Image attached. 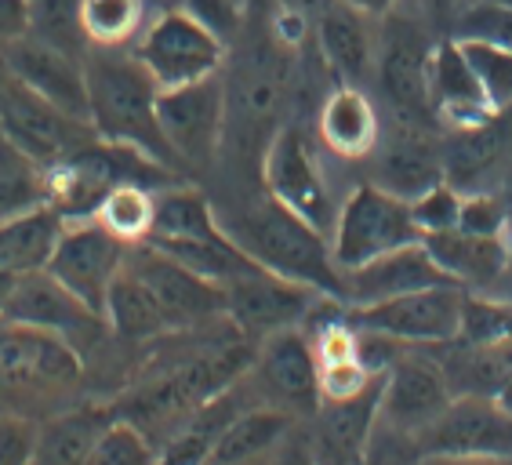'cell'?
Listing matches in <instances>:
<instances>
[{"label":"cell","instance_id":"cell-1","mask_svg":"<svg viewBox=\"0 0 512 465\" xmlns=\"http://www.w3.org/2000/svg\"><path fill=\"white\" fill-rule=\"evenodd\" d=\"M157 95L160 84L131 48H88V124L95 139L171 168L175 157L160 131Z\"/></svg>","mask_w":512,"mask_h":465},{"label":"cell","instance_id":"cell-2","mask_svg":"<svg viewBox=\"0 0 512 465\" xmlns=\"http://www.w3.org/2000/svg\"><path fill=\"white\" fill-rule=\"evenodd\" d=\"M226 229L262 269L316 287L320 295L342 302V273L331 258V237L269 193L251 200Z\"/></svg>","mask_w":512,"mask_h":465},{"label":"cell","instance_id":"cell-3","mask_svg":"<svg viewBox=\"0 0 512 465\" xmlns=\"http://www.w3.org/2000/svg\"><path fill=\"white\" fill-rule=\"evenodd\" d=\"M255 364V342H222V346L200 349L197 357H189L186 364L171 367L168 375L153 378L149 386H142L131 396V411L138 426L146 429V422L164 426V422H186L197 407L207 400H215L218 393H226L229 386H237L240 378L251 375Z\"/></svg>","mask_w":512,"mask_h":465},{"label":"cell","instance_id":"cell-4","mask_svg":"<svg viewBox=\"0 0 512 465\" xmlns=\"http://www.w3.org/2000/svg\"><path fill=\"white\" fill-rule=\"evenodd\" d=\"M327 237H331V258L338 273H345V269L364 266L371 258L422 240V229L414 226L411 200L378 182H364L342 200Z\"/></svg>","mask_w":512,"mask_h":465},{"label":"cell","instance_id":"cell-5","mask_svg":"<svg viewBox=\"0 0 512 465\" xmlns=\"http://www.w3.org/2000/svg\"><path fill=\"white\" fill-rule=\"evenodd\" d=\"M131 51L160 88L215 77L226 62V40L215 30H207L200 19H193L182 4L153 15L131 44Z\"/></svg>","mask_w":512,"mask_h":465},{"label":"cell","instance_id":"cell-6","mask_svg":"<svg viewBox=\"0 0 512 465\" xmlns=\"http://www.w3.org/2000/svg\"><path fill=\"white\" fill-rule=\"evenodd\" d=\"M226 117V84L218 73L178 88H160L157 95V120L175 164H189V168L211 164L226 139Z\"/></svg>","mask_w":512,"mask_h":465},{"label":"cell","instance_id":"cell-7","mask_svg":"<svg viewBox=\"0 0 512 465\" xmlns=\"http://www.w3.org/2000/svg\"><path fill=\"white\" fill-rule=\"evenodd\" d=\"M128 248L131 244H124L117 233H109L99 218H73V222L62 226L44 269H48L66 291H73L84 306L95 309L102 317V313H106L109 287H113V280H117L120 269H124Z\"/></svg>","mask_w":512,"mask_h":465},{"label":"cell","instance_id":"cell-8","mask_svg":"<svg viewBox=\"0 0 512 465\" xmlns=\"http://www.w3.org/2000/svg\"><path fill=\"white\" fill-rule=\"evenodd\" d=\"M124 266L146 284L149 295L157 298V306L164 309L171 331L226 320V284L200 277L189 266H182L178 258H171L168 251L153 248L149 240L131 244Z\"/></svg>","mask_w":512,"mask_h":465},{"label":"cell","instance_id":"cell-9","mask_svg":"<svg viewBox=\"0 0 512 465\" xmlns=\"http://www.w3.org/2000/svg\"><path fill=\"white\" fill-rule=\"evenodd\" d=\"M462 306H465V287L436 284V287H422V291H411V295L371 302V306H349L345 317H349L353 327L382 331V335L400 338L407 346H440V342L458 338Z\"/></svg>","mask_w":512,"mask_h":465},{"label":"cell","instance_id":"cell-10","mask_svg":"<svg viewBox=\"0 0 512 465\" xmlns=\"http://www.w3.org/2000/svg\"><path fill=\"white\" fill-rule=\"evenodd\" d=\"M84 131H91V124L69 117L59 106L33 95L30 88H22L11 73L0 84V139L11 142L19 153H26L44 168L59 164L62 157L77 153L80 146H88Z\"/></svg>","mask_w":512,"mask_h":465},{"label":"cell","instance_id":"cell-11","mask_svg":"<svg viewBox=\"0 0 512 465\" xmlns=\"http://www.w3.org/2000/svg\"><path fill=\"white\" fill-rule=\"evenodd\" d=\"M0 59L22 88H30L44 102L88 124V51L62 48L30 30L0 51Z\"/></svg>","mask_w":512,"mask_h":465},{"label":"cell","instance_id":"cell-12","mask_svg":"<svg viewBox=\"0 0 512 465\" xmlns=\"http://www.w3.org/2000/svg\"><path fill=\"white\" fill-rule=\"evenodd\" d=\"M320 298L327 295H320L316 287L287 280L280 273H269V269H251V273L226 284V320L240 338L258 346L273 331L306 324Z\"/></svg>","mask_w":512,"mask_h":465},{"label":"cell","instance_id":"cell-13","mask_svg":"<svg viewBox=\"0 0 512 465\" xmlns=\"http://www.w3.org/2000/svg\"><path fill=\"white\" fill-rule=\"evenodd\" d=\"M422 458H512V415L494 396H454L418 433Z\"/></svg>","mask_w":512,"mask_h":465},{"label":"cell","instance_id":"cell-14","mask_svg":"<svg viewBox=\"0 0 512 465\" xmlns=\"http://www.w3.org/2000/svg\"><path fill=\"white\" fill-rule=\"evenodd\" d=\"M454 400L447 371L425 346H407L393 367L382 375V400H378V422L418 436L433 426Z\"/></svg>","mask_w":512,"mask_h":465},{"label":"cell","instance_id":"cell-15","mask_svg":"<svg viewBox=\"0 0 512 465\" xmlns=\"http://www.w3.org/2000/svg\"><path fill=\"white\" fill-rule=\"evenodd\" d=\"M433 40H425L422 26L411 19H396L393 11L385 15V33L375 48V73L378 88L389 99V106L404 120H433L429 102V66H433Z\"/></svg>","mask_w":512,"mask_h":465},{"label":"cell","instance_id":"cell-16","mask_svg":"<svg viewBox=\"0 0 512 465\" xmlns=\"http://www.w3.org/2000/svg\"><path fill=\"white\" fill-rule=\"evenodd\" d=\"M262 182L273 200L313 222L316 229L331 233L338 208L331 204V189L316 164V153L298 128H280L269 139L266 157H262Z\"/></svg>","mask_w":512,"mask_h":465},{"label":"cell","instance_id":"cell-17","mask_svg":"<svg viewBox=\"0 0 512 465\" xmlns=\"http://www.w3.org/2000/svg\"><path fill=\"white\" fill-rule=\"evenodd\" d=\"M84 375L80 349L55 331L0 320V386L4 389H55L77 386Z\"/></svg>","mask_w":512,"mask_h":465},{"label":"cell","instance_id":"cell-18","mask_svg":"<svg viewBox=\"0 0 512 465\" xmlns=\"http://www.w3.org/2000/svg\"><path fill=\"white\" fill-rule=\"evenodd\" d=\"M251 375L258 389L291 415H313L320 407V360L302 324L262 338L255 346Z\"/></svg>","mask_w":512,"mask_h":465},{"label":"cell","instance_id":"cell-19","mask_svg":"<svg viewBox=\"0 0 512 465\" xmlns=\"http://www.w3.org/2000/svg\"><path fill=\"white\" fill-rule=\"evenodd\" d=\"M0 320L55 331V335L69 338L73 346L80 338L99 335V327L106 324L95 309H88L73 291H66L59 280L51 277L48 269H33V273L11 277L8 295L0 302Z\"/></svg>","mask_w":512,"mask_h":465},{"label":"cell","instance_id":"cell-20","mask_svg":"<svg viewBox=\"0 0 512 465\" xmlns=\"http://www.w3.org/2000/svg\"><path fill=\"white\" fill-rule=\"evenodd\" d=\"M436 284H454L447 277L433 251L425 248V240H414L404 248L378 255L371 262L342 273V302L345 306H371V302H385L396 295H411L422 287Z\"/></svg>","mask_w":512,"mask_h":465},{"label":"cell","instance_id":"cell-21","mask_svg":"<svg viewBox=\"0 0 512 465\" xmlns=\"http://www.w3.org/2000/svg\"><path fill=\"white\" fill-rule=\"evenodd\" d=\"M429 102H433V117L447 120L454 131L476 128L498 117L491 106L480 77L465 59L462 44L454 37L440 40L433 48V66H429Z\"/></svg>","mask_w":512,"mask_h":465},{"label":"cell","instance_id":"cell-22","mask_svg":"<svg viewBox=\"0 0 512 465\" xmlns=\"http://www.w3.org/2000/svg\"><path fill=\"white\" fill-rule=\"evenodd\" d=\"M378 400H382V375L353 396L320 400V407L313 411V433H309L316 458H327V462H364L367 440H371V429L378 422Z\"/></svg>","mask_w":512,"mask_h":465},{"label":"cell","instance_id":"cell-23","mask_svg":"<svg viewBox=\"0 0 512 465\" xmlns=\"http://www.w3.org/2000/svg\"><path fill=\"white\" fill-rule=\"evenodd\" d=\"M422 240L440 262V269L465 291H491L502 277L505 251H509L505 233H473V229L454 226Z\"/></svg>","mask_w":512,"mask_h":465},{"label":"cell","instance_id":"cell-24","mask_svg":"<svg viewBox=\"0 0 512 465\" xmlns=\"http://www.w3.org/2000/svg\"><path fill=\"white\" fill-rule=\"evenodd\" d=\"M367 15L331 0L313 19V37L324 66L338 77V84H360L375 66L378 40L367 26Z\"/></svg>","mask_w":512,"mask_h":465},{"label":"cell","instance_id":"cell-25","mask_svg":"<svg viewBox=\"0 0 512 465\" xmlns=\"http://www.w3.org/2000/svg\"><path fill=\"white\" fill-rule=\"evenodd\" d=\"M371 157H378V186L393 189L407 200L447 179L444 153H436L433 142L414 128V120H404L385 142L378 139Z\"/></svg>","mask_w":512,"mask_h":465},{"label":"cell","instance_id":"cell-26","mask_svg":"<svg viewBox=\"0 0 512 465\" xmlns=\"http://www.w3.org/2000/svg\"><path fill=\"white\" fill-rule=\"evenodd\" d=\"M320 142H324L335 157L360 160L371 157L382 139V124H378L375 102L367 99L360 84H338L320 106Z\"/></svg>","mask_w":512,"mask_h":465},{"label":"cell","instance_id":"cell-27","mask_svg":"<svg viewBox=\"0 0 512 465\" xmlns=\"http://www.w3.org/2000/svg\"><path fill=\"white\" fill-rule=\"evenodd\" d=\"M62 226L66 222L51 204L0 218V273L19 277V273H33V269L48 266Z\"/></svg>","mask_w":512,"mask_h":465},{"label":"cell","instance_id":"cell-28","mask_svg":"<svg viewBox=\"0 0 512 465\" xmlns=\"http://www.w3.org/2000/svg\"><path fill=\"white\" fill-rule=\"evenodd\" d=\"M295 429V415L276 404H258L244 407L218 436L215 451L207 462L215 465H237V462H258V458L273 455V447H280Z\"/></svg>","mask_w":512,"mask_h":465},{"label":"cell","instance_id":"cell-29","mask_svg":"<svg viewBox=\"0 0 512 465\" xmlns=\"http://www.w3.org/2000/svg\"><path fill=\"white\" fill-rule=\"evenodd\" d=\"M226 226L218 222L211 200L193 186H168L153 193V229L149 244H168V240H207L222 237Z\"/></svg>","mask_w":512,"mask_h":465},{"label":"cell","instance_id":"cell-30","mask_svg":"<svg viewBox=\"0 0 512 465\" xmlns=\"http://www.w3.org/2000/svg\"><path fill=\"white\" fill-rule=\"evenodd\" d=\"M102 317H106V327L113 335L128 338V342H146V338H160L171 331L164 309L157 306V298L149 295L146 284L128 266L120 269V277L109 287Z\"/></svg>","mask_w":512,"mask_h":465},{"label":"cell","instance_id":"cell-31","mask_svg":"<svg viewBox=\"0 0 512 465\" xmlns=\"http://www.w3.org/2000/svg\"><path fill=\"white\" fill-rule=\"evenodd\" d=\"M109 418L106 411H95V407H80V411H69V415L51 418L48 426H40L37 436V458L40 465H88L91 447L99 440L102 426Z\"/></svg>","mask_w":512,"mask_h":465},{"label":"cell","instance_id":"cell-32","mask_svg":"<svg viewBox=\"0 0 512 465\" xmlns=\"http://www.w3.org/2000/svg\"><path fill=\"white\" fill-rule=\"evenodd\" d=\"M146 22V0H80V26L88 48H131Z\"/></svg>","mask_w":512,"mask_h":465},{"label":"cell","instance_id":"cell-33","mask_svg":"<svg viewBox=\"0 0 512 465\" xmlns=\"http://www.w3.org/2000/svg\"><path fill=\"white\" fill-rule=\"evenodd\" d=\"M48 204V168L0 139V218Z\"/></svg>","mask_w":512,"mask_h":465},{"label":"cell","instance_id":"cell-34","mask_svg":"<svg viewBox=\"0 0 512 465\" xmlns=\"http://www.w3.org/2000/svg\"><path fill=\"white\" fill-rule=\"evenodd\" d=\"M95 218H99L109 233H117L124 244H138L153 229V193L146 186H138L135 179H120L102 197Z\"/></svg>","mask_w":512,"mask_h":465},{"label":"cell","instance_id":"cell-35","mask_svg":"<svg viewBox=\"0 0 512 465\" xmlns=\"http://www.w3.org/2000/svg\"><path fill=\"white\" fill-rule=\"evenodd\" d=\"M458 342L480 349L512 342V298L494 291H465Z\"/></svg>","mask_w":512,"mask_h":465},{"label":"cell","instance_id":"cell-36","mask_svg":"<svg viewBox=\"0 0 512 465\" xmlns=\"http://www.w3.org/2000/svg\"><path fill=\"white\" fill-rule=\"evenodd\" d=\"M149 462H160V451L153 447V436L128 415L109 418L88 458V465H149Z\"/></svg>","mask_w":512,"mask_h":465},{"label":"cell","instance_id":"cell-37","mask_svg":"<svg viewBox=\"0 0 512 465\" xmlns=\"http://www.w3.org/2000/svg\"><path fill=\"white\" fill-rule=\"evenodd\" d=\"M494 120L476 124V128L454 131L451 149L444 153V175H451L447 182L473 179V175L487 171L494 160H498V153H502V135H498V128H494Z\"/></svg>","mask_w":512,"mask_h":465},{"label":"cell","instance_id":"cell-38","mask_svg":"<svg viewBox=\"0 0 512 465\" xmlns=\"http://www.w3.org/2000/svg\"><path fill=\"white\" fill-rule=\"evenodd\" d=\"M454 40H483L512 51V4L505 0H469L451 22Z\"/></svg>","mask_w":512,"mask_h":465},{"label":"cell","instance_id":"cell-39","mask_svg":"<svg viewBox=\"0 0 512 465\" xmlns=\"http://www.w3.org/2000/svg\"><path fill=\"white\" fill-rule=\"evenodd\" d=\"M458 44H462L465 59H469V66L476 70V77H480L491 106L498 109V113L509 109L512 106V51L483 44V40H458Z\"/></svg>","mask_w":512,"mask_h":465},{"label":"cell","instance_id":"cell-40","mask_svg":"<svg viewBox=\"0 0 512 465\" xmlns=\"http://www.w3.org/2000/svg\"><path fill=\"white\" fill-rule=\"evenodd\" d=\"M33 33L62 48L88 51V37L80 26V0H33Z\"/></svg>","mask_w":512,"mask_h":465},{"label":"cell","instance_id":"cell-41","mask_svg":"<svg viewBox=\"0 0 512 465\" xmlns=\"http://www.w3.org/2000/svg\"><path fill=\"white\" fill-rule=\"evenodd\" d=\"M462 197L454 189V182H436L429 186L425 193L411 200V215H414V226L422 229V237L429 233H444V229H454L458 226V215H462Z\"/></svg>","mask_w":512,"mask_h":465},{"label":"cell","instance_id":"cell-42","mask_svg":"<svg viewBox=\"0 0 512 465\" xmlns=\"http://www.w3.org/2000/svg\"><path fill=\"white\" fill-rule=\"evenodd\" d=\"M40 426L22 415H0V465H30L37 458Z\"/></svg>","mask_w":512,"mask_h":465},{"label":"cell","instance_id":"cell-43","mask_svg":"<svg viewBox=\"0 0 512 465\" xmlns=\"http://www.w3.org/2000/svg\"><path fill=\"white\" fill-rule=\"evenodd\" d=\"M509 218H512V211L505 208L502 200L487 197V193H465L458 226L473 229V233H505V229H509Z\"/></svg>","mask_w":512,"mask_h":465},{"label":"cell","instance_id":"cell-44","mask_svg":"<svg viewBox=\"0 0 512 465\" xmlns=\"http://www.w3.org/2000/svg\"><path fill=\"white\" fill-rule=\"evenodd\" d=\"M182 8L200 19L207 30H215L222 40H229L233 33H240L244 26V0H182Z\"/></svg>","mask_w":512,"mask_h":465},{"label":"cell","instance_id":"cell-45","mask_svg":"<svg viewBox=\"0 0 512 465\" xmlns=\"http://www.w3.org/2000/svg\"><path fill=\"white\" fill-rule=\"evenodd\" d=\"M33 30V0H0V51Z\"/></svg>","mask_w":512,"mask_h":465},{"label":"cell","instance_id":"cell-46","mask_svg":"<svg viewBox=\"0 0 512 465\" xmlns=\"http://www.w3.org/2000/svg\"><path fill=\"white\" fill-rule=\"evenodd\" d=\"M422 4V11L429 15V22H436V26H444V30H451L454 15L469 4V0H418Z\"/></svg>","mask_w":512,"mask_h":465},{"label":"cell","instance_id":"cell-47","mask_svg":"<svg viewBox=\"0 0 512 465\" xmlns=\"http://www.w3.org/2000/svg\"><path fill=\"white\" fill-rule=\"evenodd\" d=\"M338 4L360 11V15H367V19H385L389 11H396V4H400V0H338Z\"/></svg>","mask_w":512,"mask_h":465},{"label":"cell","instance_id":"cell-48","mask_svg":"<svg viewBox=\"0 0 512 465\" xmlns=\"http://www.w3.org/2000/svg\"><path fill=\"white\" fill-rule=\"evenodd\" d=\"M331 0H276V8L280 11H291V15H302L306 22H313L320 11L327 8Z\"/></svg>","mask_w":512,"mask_h":465},{"label":"cell","instance_id":"cell-49","mask_svg":"<svg viewBox=\"0 0 512 465\" xmlns=\"http://www.w3.org/2000/svg\"><path fill=\"white\" fill-rule=\"evenodd\" d=\"M505 240H509V251H505V269H502V277H498V284H494L491 291H494V295L512 298V218H509V229H505Z\"/></svg>","mask_w":512,"mask_h":465},{"label":"cell","instance_id":"cell-50","mask_svg":"<svg viewBox=\"0 0 512 465\" xmlns=\"http://www.w3.org/2000/svg\"><path fill=\"white\" fill-rule=\"evenodd\" d=\"M494 400H498V404H502L505 411H509V415H512V375L505 378L502 386H498V393H494Z\"/></svg>","mask_w":512,"mask_h":465},{"label":"cell","instance_id":"cell-51","mask_svg":"<svg viewBox=\"0 0 512 465\" xmlns=\"http://www.w3.org/2000/svg\"><path fill=\"white\" fill-rule=\"evenodd\" d=\"M8 80V66H4V59H0V84Z\"/></svg>","mask_w":512,"mask_h":465},{"label":"cell","instance_id":"cell-52","mask_svg":"<svg viewBox=\"0 0 512 465\" xmlns=\"http://www.w3.org/2000/svg\"><path fill=\"white\" fill-rule=\"evenodd\" d=\"M244 4H251V0H244Z\"/></svg>","mask_w":512,"mask_h":465},{"label":"cell","instance_id":"cell-53","mask_svg":"<svg viewBox=\"0 0 512 465\" xmlns=\"http://www.w3.org/2000/svg\"><path fill=\"white\" fill-rule=\"evenodd\" d=\"M505 4H512V0H505Z\"/></svg>","mask_w":512,"mask_h":465}]
</instances>
